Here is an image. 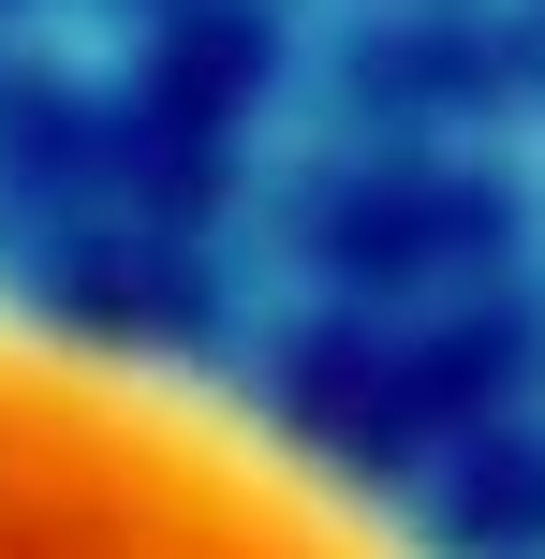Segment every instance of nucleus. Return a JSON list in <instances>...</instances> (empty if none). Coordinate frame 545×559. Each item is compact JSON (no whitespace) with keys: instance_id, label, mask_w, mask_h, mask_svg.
Segmentation results:
<instances>
[{"instance_id":"1","label":"nucleus","mask_w":545,"mask_h":559,"mask_svg":"<svg viewBox=\"0 0 545 559\" xmlns=\"http://www.w3.org/2000/svg\"><path fill=\"white\" fill-rule=\"evenodd\" d=\"M0 559H442L324 427L0 251Z\"/></svg>"}]
</instances>
